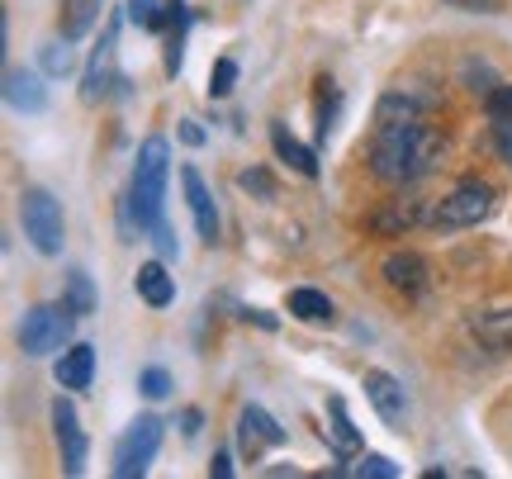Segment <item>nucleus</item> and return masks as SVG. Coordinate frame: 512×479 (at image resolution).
<instances>
[{
    "label": "nucleus",
    "mask_w": 512,
    "mask_h": 479,
    "mask_svg": "<svg viewBox=\"0 0 512 479\" xmlns=\"http://www.w3.org/2000/svg\"><path fill=\"white\" fill-rule=\"evenodd\" d=\"M446 5H456L465 15H494L498 10V0H446Z\"/></svg>",
    "instance_id": "nucleus-31"
},
{
    "label": "nucleus",
    "mask_w": 512,
    "mask_h": 479,
    "mask_svg": "<svg viewBox=\"0 0 512 479\" xmlns=\"http://www.w3.org/2000/svg\"><path fill=\"white\" fill-rule=\"evenodd\" d=\"M233 86H238V62H233V57H219L214 72H209V95L223 100V95H233Z\"/></svg>",
    "instance_id": "nucleus-26"
},
{
    "label": "nucleus",
    "mask_w": 512,
    "mask_h": 479,
    "mask_svg": "<svg viewBox=\"0 0 512 479\" xmlns=\"http://www.w3.org/2000/svg\"><path fill=\"white\" fill-rule=\"evenodd\" d=\"M285 304H290V318H299V323H313V328L337 318V304H332L323 290H313V285H299V290H290V299H285Z\"/></svg>",
    "instance_id": "nucleus-20"
},
{
    "label": "nucleus",
    "mask_w": 512,
    "mask_h": 479,
    "mask_svg": "<svg viewBox=\"0 0 512 479\" xmlns=\"http://www.w3.org/2000/svg\"><path fill=\"white\" fill-rule=\"evenodd\" d=\"M200 423H204L200 408H185V418H181V432H185V437H200Z\"/></svg>",
    "instance_id": "nucleus-32"
},
{
    "label": "nucleus",
    "mask_w": 512,
    "mask_h": 479,
    "mask_svg": "<svg viewBox=\"0 0 512 479\" xmlns=\"http://www.w3.org/2000/svg\"><path fill=\"white\" fill-rule=\"evenodd\" d=\"M380 276L384 285L394 290V295L403 299H418L432 290V266H427V257L422 252H413V247H403V252H389L380 266Z\"/></svg>",
    "instance_id": "nucleus-9"
},
{
    "label": "nucleus",
    "mask_w": 512,
    "mask_h": 479,
    "mask_svg": "<svg viewBox=\"0 0 512 479\" xmlns=\"http://www.w3.org/2000/svg\"><path fill=\"white\" fill-rule=\"evenodd\" d=\"M489 138H494L498 157L512 166V86L489 91Z\"/></svg>",
    "instance_id": "nucleus-18"
},
{
    "label": "nucleus",
    "mask_w": 512,
    "mask_h": 479,
    "mask_svg": "<svg viewBox=\"0 0 512 479\" xmlns=\"http://www.w3.org/2000/svg\"><path fill=\"white\" fill-rule=\"evenodd\" d=\"M166 181H171V143L162 133L143 138V148L133 157L124 200V228L128 233H152L166 219Z\"/></svg>",
    "instance_id": "nucleus-2"
},
{
    "label": "nucleus",
    "mask_w": 512,
    "mask_h": 479,
    "mask_svg": "<svg viewBox=\"0 0 512 479\" xmlns=\"http://www.w3.org/2000/svg\"><path fill=\"white\" fill-rule=\"evenodd\" d=\"M347 475H370V479H399V465L389 461V456H361L356 465H347Z\"/></svg>",
    "instance_id": "nucleus-28"
},
{
    "label": "nucleus",
    "mask_w": 512,
    "mask_h": 479,
    "mask_svg": "<svg viewBox=\"0 0 512 479\" xmlns=\"http://www.w3.org/2000/svg\"><path fill=\"white\" fill-rule=\"evenodd\" d=\"M19 223H24V238L38 257H57L62 242H67V219H62V204L53 190L43 185H24L19 195Z\"/></svg>",
    "instance_id": "nucleus-3"
},
{
    "label": "nucleus",
    "mask_w": 512,
    "mask_h": 479,
    "mask_svg": "<svg viewBox=\"0 0 512 479\" xmlns=\"http://www.w3.org/2000/svg\"><path fill=\"white\" fill-rule=\"evenodd\" d=\"M72 309L67 304H34L19 323V351L24 356H62L72 342Z\"/></svg>",
    "instance_id": "nucleus-5"
},
{
    "label": "nucleus",
    "mask_w": 512,
    "mask_h": 479,
    "mask_svg": "<svg viewBox=\"0 0 512 479\" xmlns=\"http://www.w3.org/2000/svg\"><path fill=\"white\" fill-rule=\"evenodd\" d=\"M181 185H185V204H190V214H195V233H200L209 247L219 242V209H214V195H209V185L195 166H185L181 171Z\"/></svg>",
    "instance_id": "nucleus-13"
},
{
    "label": "nucleus",
    "mask_w": 512,
    "mask_h": 479,
    "mask_svg": "<svg viewBox=\"0 0 512 479\" xmlns=\"http://www.w3.org/2000/svg\"><path fill=\"white\" fill-rule=\"evenodd\" d=\"M209 470H214V475H219V479H228V475H233V456H228V451H219V456H214V465H209Z\"/></svg>",
    "instance_id": "nucleus-34"
},
{
    "label": "nucleus",
    "mask_w": 512,
    "mask_h": 479,
    "mask_svg": "<svg viewBox=\"0 0 512 479\" xmlns=\"http://www.w3.org/2000/svg\"><path fill=\"white\" fill-rule=\"evenodd\" d=\"M271 148H275V157H280V162H290L299 176H309V181L318 176V157H313V148H304L285 124H271Z\"/></svg>",
    "instance_id": "nucleus-21"
},
{
    "label": "nucleus",
    "mask_w": 512,
    "mask_h": 479,
    "mask_svg": "<svg viewBox=\"0 0 512 479\" xmlns=\"http://www.w3.org/2000/svg\"><path fill=\"white\" fill-rule=\"evenodd\" d=\"M361 389H366L370 408H375L389 427H403L413 418V399H408V389H403L389 370H366V375H361Z\"/></svg>",
    "instance_id": "nucleus-10"
},
{
    "label": "nucleus",
    "mask_w": 512,
    "mask_h": 479,
    "mask_svg": "<svg viewBox=\"0 0 512 479\" xmlns=\"http://www.w3.org/2000/svg\"><path fill=\"white\" fill-rule=\"evenodd\" d=\"M133 290L143 299L147 309H171L176 304V276H166V261H143L138 276H133Z\"/></svg>",
    "instance_id": "nucleus-15"
},
{
    "label": "nucleus",
    "mask_w": 512,
    "mask_h": 479,
    "mask_svg": "<svg viewBox=\"0 0 512 479\" xmlns=\"http://www.w3.org/2000/svg\"><path fill=\"white\" fill-rule=\"evenodd\" d=\"M465 332L479 351L489 356H508L512 351V309H475L465 318Z\"/></svg>",
    "instance_id": "nucleus-12"
},
{
    "label": "nucleus",
    "mask_w": 512,
    "mask_h": 479,
    "mask_svg": "<svg viewBox=\"0 0 512 479\" xmlns=\"http://www.w3.org/2000/svg\"><path fill=\"white\" fill-rule=\"evenodd\" d=\"M271 446H285V427L275 423L261 404H247L238 413V451L247 461H256V456L271 451Z\"/></svg>",
    "instance_id": "nucleus-11"
},
{
    "label": "nucleus",
    "mask_w": 512,
    "mask_h": 479,
    "mask_svg": "<svg viewBox=\"0 0 512 479\" xmlns=\"http://www.w3.org/2000/svg\"><path fill=\"white\" fill-rule=\"evenodd\" d=\"M38 67H43V76H72V72H76L72 38H62V43H48V48H43V57H38Z\"/></svg>",
    "instance_id": "nucleus-24"
},
{
    "label": "nucleus",
    "mask_w": 512,
    "mask_h": 479,
    "mask_svg": "<svg viewBox=\"0 0 512 479\" xmlns=\"http://www.w3.org/2000/svg\"><path fill=\"white\" fill-rule=\"evenodd\" d=\"M446 152V138H441L427 114L418 119H375V138H370V176L384 185H413L422 176H432Z\"/></svg>",
    "instance_id": "nucleus-1"
},
{
    "label": "nucleus",
    "mask_w": 512,
    "mask_h": 479,
    "mask_svg": "<svg viewBox=\"0 0 512 479\" xmlns=\"http://www.w3.org/2000/svg\"><path fill=\"white\" fill-rule=\"evenodd\" d=\"M138 389H143V399H166V394H171V370L166 366L138 370Z\"/></svg>",
    "instance_id": "nucleus-27"
},
{
    "label": "nucleus",
    "mask_w": 512,
    "mask_h": 479,
    "mask_svg": "<svg viewBox=\"0 0 512 479\" xmlns=\"http://www.w3.org/2000/svg\"><path fill=\"white\" fill-rule=\"evenodd\" d=\"M5 105L15 114H43L48 110V86L38 72L24 67H5Z\"/></svg>",
    "instance_id": "nucleus-14"
},
{
    "label": "nucleus",
    "mask_w": 512,
    "mask_h": 479,
    "mask_svg": "<svg viewBox=\"0 0 512 479\" xmlns=\"http://www.w3.org/2000/svg\"><path fill=\"white\" fill-rule=\"evenodd\" d=\"M181 138L190 143V148H200V143H204V129L195 124V119H185V124H181Z\"/></svg>",
    "instance_id": "nucleus-33"
},
{
    "label": "nucleus",
    "mask_w": 512,
    "mask_h": 479,
    "mask_svg": "<svg viewBox=\"0 0 512 479\" xmlns=\"http://www.w3.org/2000/svg\"><path fill=\"white\" fill-rule=\"evenodd\" d=\"M48 418H53V442L57 451H62V470L67 475H86V456H91V442H86V427H81V418H76V408L57 394L53 408H48Z\"/></svg>",
    "instance_id": "nucleus-8"
},
{
    "label": "nucleus",
    "mask_w": 512,
    "mask_h": 479,
    "mask_svg": "<svg viewBox=\"0 0 512 479\" xmlns=\"http://www.w3.org/2000/svg\"><path fill=\"white\" fill-rule=\"evenodd\" d=\"M323 413H328V427H323V437H328L332 451H337L342 461H347V456H361V432H356V423L347 418V404H342V399L332 394Z\"/></svg>",
    "instance_id": "nucleus-17"
},
{
    "label": "nucleus",
    "mask_w": 512,
    "mask_h": 479,
    "mask_svg": "<svg viewBox=\"0 0 512 479\" xmlns=\"http://www.w3.org/2000/svg\"><path fill=\"white\" fill-rule=\"evenodd\" d=\"M238 185L242 190H256L261 200H275V181L261 171V166H252V171H238Z\"/></svg>",
    "instance_id": "nucleus-29"
},
{
    "label": "nucleus",
    "mask_w": 512,
    "mask_h": 479,
    "mask_svg": "<svg viewBox=\"0 0 512 479\" xmlns=\"http://www.w3.org/2000/svg\"><path fill=\"white\" fill-rule=\"evenodd\" d=\"M128 19L138 29H162L166 24V5L162 0H128Z\"/></svg>",
    "instance_id": "nucleus-25"
},
{
    "label": "nucleus",
    "mask_w": 512,
    "mask_h": 479,
    "mask_svg": "<svg viewBox=\"0 0 512 479\" xmlns=\"http://www.w3.org/2000/svg\"><path fill=\"white\" fill-rule=\"evenodd\" d=\"M162 437H166V423L157 413H143L124 427V437L114 442V479H138L152 470L157 451H162Z\"/></svg>",
    "instance_id": "nucleus-4"
},
{
    "label": "nucleus",
    "mask_w": 512,
    "mask_h": 479,
    "mask_svg": "<svg viewBox=\"0 0 512 479\" xmlns=\"http://www.w3.org/2000/svg\"><path fill=\"white\" fill-rule=\"evenodd\" d=\"M494 185H484V181H460L446 200L432 209V228H479V223L494 214Z\"/></svg>",
    "instance_id": "nucleus-7"
},
{
    "label": "nucleus",
    "mask_w": 512,
    "mask_h": 479,
    "mask_svg": "<svg viewBox=\"0 0 512 479\" xmlns=\"http://www.w3.org/2000/svg\"><path fill=\"white\" fill-rule=\"evenodd\" d=\"M119 24H124L119 15L105 19L100 43H95L91 62H86V72H81V100H86V105H105V100L124 86V76H119Z\"/></svg>",
    "instance_id": "nucleus-6"
},
{
    "label": "nucleus",
    "mask_w": 512,
    "mask_h": 479,
    "mask_svg": "<svg viewBox=\"0 0 512 479\" xmlns=\"http://www.w3.org/2000/svg\"><path fill=\"white\" fill-rule=\"evenodd\" d=\"M105 10V0H62V10H57V34L62 38H86L95 29V19Z\"/></svg>",
    "instance_id": "nucleus-19"
},
{
    "label": "nucleus",
    "mask_w": 512,
    "mask_h": 479,
    "mask_svg": "<svg viewBox=\"0 0 512 479\" xmlns=\"http://www.w3.org/2000/svg\"><path fill=\"white\" fill-rule=\"evenodd\" d=\"M418 219H422V204L418 200H389V209L370 214V228H375V233H384V238H399V233H408Z\"/></svg>",
    "instance_id": "nucleus-22"
},
{
    "label": "nucleus",
    "mask_w": 512,
    "mask_h": 479,
    "mask_svg": "<svg viewBox=\"0 0 512 479\" xmlns=\"http://www.w3.org/2000/svg\"><path fill=\"white\" fill-rule=\"evenodd\" d=\"M152 242H157V252H162V261L176 257V238H171V228H166V219L152 228Z\"/></svg>",
    "instance_id": "nucleus-30"
},
{
    "label": "nucleus",
    "mask_w": 512,
    "mask_h": 479,
    "mask_svg": "<svg viewBox=\"0 0 512 479\" xmlns=\"http://www.w3.org/2000/svg\"><path fill=\"white\" fill-rule=\"evenodd\" d=\"M62 304H67L76 318L95 314V285L86 271H67V295H62Z\"/></svg>",
    "instance_id": "nucleus-23"
},
{
    "label": "nucleus",
    "mask_w": 512,
    "mask_h": 479,
    "mask_svg": "<svg viewBox=\"0 0 512 479\" xmlns=\"http://www.w3.org/2000/svg\"><path fill=\"white\" fill-rule=\"evenodd\" d=\"M53 375H57V385L62 389H91V380H95V347L91 342H72V347L57 356Z\"/></svg>",
    "instance_id": "nucleus-16"
}]
</instances>
